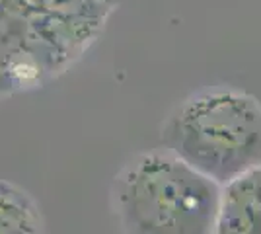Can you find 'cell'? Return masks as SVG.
Listing matches in <instances>:
<instances>
[{"instance_id": "4", "label": "cell", "mask_w": 261, "mask_h": 234, "mask_svg": "<svg viewBox=\"0 0 261 234\" xmlns=\"http://www.w3.org/2000/svg\"><path fill=\"white\" fill-rule=\"evenodd\" d=\"M213 234H261V166L222 186Z\"/></svg>"}, {"instance_id": "3", "label": "cell", "mask_w": 261, "mask_h": 234, "mask_svg": "<svg viewBox=\"0 0 261 234\" xmlns=\"http://www.w3.org/2000/svg\"><path fill=\"white\" fill-rule=\"evenodd\" d=\"M160 145L222 188L261 166V101L230 86L195 92L168 115Z\"/></svg>"}, {"instance_id": "5", "label": "cell", "mask_w": 261, "mask_h": 234, "mask_svg": "<svg viewBox=\"0 0 261 234\" xmlns=\"http://www.w3.org/2000/svg\"><path fill=\"white\" fill-rule=\"evenodd\" d=\"M0 234H45L39 205L8 179H0Z\"/></svg>"}, {"instance_id": "1", "label": "cell", "mask_w": 261, "mask_h": 234, "mask_svg": "<svg viewBox=\"0 0 261 234\" xmlns=\"http://www.w3.org/2000/svg\"><path fill=\"white\" fill-rule=\"evenodd\" d=\"M113 0H0V96L43 86L98 39Z\"/></svg>"}, {"instance_id": "2", "label": "cell", "mask_w": 261, "mask_h": 234, "mask_svg": "<svg viewBox=\"0 0 261 234\" xmlns=\"http://www.w3.org/2000/svg\"><path fill=\"white\" fill-rule=\"evenodd\" d=\"M222 188L170 150L133 156L111 184L123 234H213Z\"/></svg>"}]
</instances>
